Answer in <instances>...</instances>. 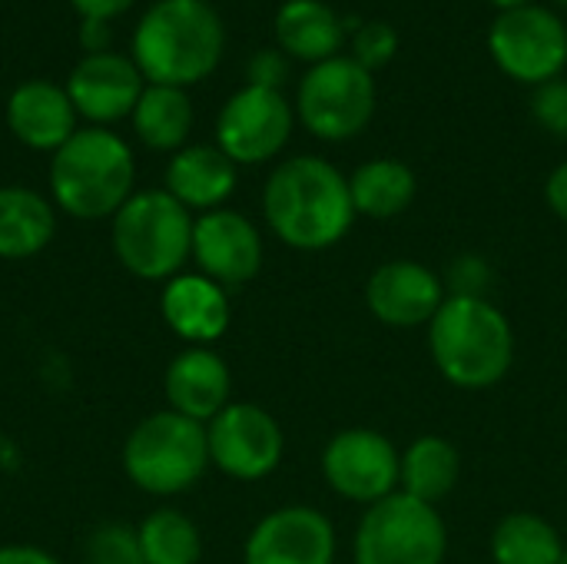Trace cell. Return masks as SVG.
Wrapping results in <instances>:
<instances>
[{"label":"cell","mask_w":567,"mask_h":564,"mask_svg":"<svg viewBox=\"0 0 567 564\" xmlns=\"http://www.w3.org/2000/svg\"><path fill=\"white\" fill-rule=\"evenodd\" d=\"M262 216L289 249H332L355 223L349 176L322 156H289L262 186Z\"/></svg>","instance_id":"obj_1"},{"label":"cell","mask_w":567,"mask_h":564,"mask_svg":"<svg viewBox=\"0 0 567 564\" xmlns=\"http://www.w3.org/2000/svg\"><path fill=\"white\" fill-rule=\"evenodd\" d=\"M226 50V30L206 0H156L136 23L133 63L146 83L193 86L206 80Z\"/></svg>","instance_id":"obj_2"},{"label":"cell","mask_w":567,"mask_h":564,"mask_svg":"<svg viewBox=\"0 0 567 564\" xmlns=\"http://www.w3.org/2000/svg\"><path fill=\"white\" fill-rule=\"evenodd\" d=\"M429 352L449 386L485 392L515 366V329L492 299L449 296L429 322Z\"/></svg>","instance_id":"obj_3"},{"label":"cell","mask_w":567,"mask_h":564,"mask_svg":"<svg viewBox=\"0 0 567 564\" xmlns=\"http://www.w3.org/2000/svg\"><path fill=\"white\" fill-rule=\"evenodd\" d=\"M130 143L106 126H80L50 156V199L60 213L96 223L113 219L136 193Z\"/></svg>","instance_id":"obj_4"},{"label":"cell","mask_w":567,"mask_h":564,"mask_svg":"<svg viewBox=\"0 0 567 564\" xmlns=\"http://www.w3.org/2000/svg\"><path fill=\"white\" fill-rule=\"evenodd\" d=\"M196 216L166 189L133 193L110 219L116 263L143 283H169L193 259Z\"/></svg>","instance_id":"obj_5"},{"label":"cell","mask_w":567,"mask_h":564,"mask_svg":"<svg viewBox=\"0 0 567 564\" xmlns=\"http://www.w3.org/2000/svg\"><path fill=\"white\" fill-rule=\"evenodd\" d=\"M209 465L206 425L173 409L140 419L123 442L126 479L153 499H173L196 489Z\"/></svg>","instance_id":"obj_6"},{"label":"cell","mask_w":567,"mask_h":564,"mask_svg":"<svg viewBox=\"0 0 567 564\" xmlns=\"http://www.w3.org/2000/svg\"><path fill=\"white\" fill-rule=\"evenodd\" d=\"M375 103V73L342 53L309 66L296 90V116L316 140L326 143L359 136L372 123Z\"/></svg>","instance_id":"obj_7"},{"label":"cell","mask_w":567,"mask_h":564,"mask_svg":"<svg viewBox=\"0 0 567 564\" xmlns=\"http://www.w3.org/2000/svg\"><path fill=\"white\" fill-rule=\"evenodd\" d=\"M449 555V529L435 505L395 492L369 505L359 519L355 564H442Z\"/></svg>","instance_id":"obj_8"},{"label":"cell","mask_w":567,"mask_h":564,"mask_svg":"<svg viewBox=\"0 0 567 564\" xmlns=\"http://www.w3.org/2000/svg\"><path fill=\"white\" fill-rule=\"evenodd\" d=\"M495 66L528 86L558 80L567 66V23L542 3L502 10L488 27Z\"/></svg>","instance_id":"obj_9"},{"label":"cell","mask_w":567,"mask_h":564,"mask_svg":"<svg viewBox=\"0 0 567 564\" xmlns=\"http://www.w3.org/2000/svg\"><path fill=\"white\" fill-rule=\"evenodd\" d=\"M326 485L355 505H375L399 492V469L402 452L375 429L352 425L336 432L319 459Z\"/></svg>","instance_id":"obj_10"},{"label":"cell","mask_w":567,"mask_h":564,"mask_svg":"<svg viewBox=\"0 0 567 564\" xmlns=\"http://www.w3.org/2000/svg\"><path fill=\"white\" fill-rule=\"evenodd\" d=\"M296 126V106L282 90L243 86L236 90L216 116V146L236 166H259L276 160Z\"/></svg>","instance_id":"obj_11"},{"label":"cell","mask_w":567,"mask_h":564,"mask_svg":"<svg viewBox=\"0 0 567 564\" xmlns=\"http://www.w3.org/2000/svg\"><path fill=\"white\" fill-rule=\"evenodd\" d=\"M206 439L213 469L236 482L269 479L286 455V435L279 419L256 402H229L206 425Z\"/></svg>","instance_id":"obj_12"},{"label":"cell","mask_w":567,"mask_h":564,"mask_svg":"<svg viewBox=\"0 0 567 564\" xmlns=\"http://www.w3.org/2000/svg\"><path fill=\"white\" fill-rule=\"evenodd\" d=\"M266 259L259 226L239 209H213L193 223V263L223 289L246 286L259 276Z\"/></svg>","instance_id":"obj_13"},{"label":"cell","mask_w":567,"mask_h":564,"mask_svg":"<svg viewBox=\"0 0 567 564\" xmlns=\"http://www.w3.org/2000/svg\"><path fill=\"white\" fill-rule=\"evenodd\" d=\"M243 564H336V525L312 505H282L252 525Z\"/></svg>","instance_id":"obj_14"},{"label":"cell","mask_w":567,"mask_h":564,"mask_svg":"<svg viewBox=\"0 0 567 564\" xmlns=\"http://www.w3.org/2000/svg\"><path fill=\"white\" fill-rule=\"evenodd\" d=\"M445 299V279L419 259H389L365 283V306L389 329H429Z\"/></svg>","instance_id":"obj_15"},{"label":"cell","mask_w":567,"mask_h":564,"mask_svg":"<svg viewBox=\"0 0 567 564\" xmlns=\"http://www.w3.org/2000/svg\"><path fill=\"white\" fill-rule=\"evenodd\" d=\"M146 80L133 57L123 53H86L66 76V96L76 116L90 120L93 126H106L116 120L133 116L136 100L143 96Z\"/></svg>","instance_id":"obj_16"},{"label":"cell","mask_w":567,"mask_h":564,"mask_svg":"<svg viewBox=\"0 0 567 564\" xmlns=\"http://www.w3.org/2000/svg\"><path fill=\"white\" fill-rule=\"evenodd\" d=\"M166 409L209 425L233 402L229 362L209 346H186L163 376Z\"/></svg>","instance_id":"obj_17"},{"label":"cell","mask_w":567,"mask_h":564,"mask_svg":"<svg viewBox=\"0 0 567 564\" xmlns=\"http://www.w3.org/2000/svg\"><path fill=\"white\" fill-rule=\"evenodd\" d=\"M159 316L186 346H213L226 336L233 306L229 293L203 273H179L163 283Z\"/></svg>","instance_id":"obj_18"},{"label":"cell","mask_w":567,"mask_h":564,"mask_svg":"<svg viewBox=\"0 0 567 564\" xmlns=\"http://www.w3.org/2000/svg\"><path fill=\"white\" fill-rule=\"evenodd\" d=\"M7 126L23 146L50 156L80 130L66 86H56L50 80H27L10 93Z\"/></svg>","instance_id":"obj_19"},{"label":"cell","mask_w":567,"mask_h":564,"mask_svg":"<svg viewBox=\"0 0 567 564\" xmlns=\"http://www.w3.org/2000/svg\"><path fill=\"white\" fill-rule=\"evenodd\" d=\"M239 166L209 143L183 146L166 163V193L179 199L189 213H213L223 209L226 199L236 193Z\"/></svg>","instance_id":"obj_20"},{"label":"cell","mask_w":567,"mask_h":564,"mask_svg":"<svg viewBox=\"0 0 567 564\" xmlns=\"http://www.w3.org/2000/svg\"><path fill=\"white\" fill-rule=\"evenodd\" d=\"M276 43L309 66L339 57L349 43L346 20L326 0H286L276 13Z\"/></svg>","instance_id":"obj_21"},{"label":"cell","mask_w":567,"mask_h":564,"mask_svg":"<svg viewBox=\"0 0 567 564\" xmlns=\"http://www.w3.org/2000/svg\"><path fill=\"white\" fill-rule=\"evenodd\" d=\"M56 236V206L30 186H0V259H33Z\"/></svg>","instance_id":"obj_22"},{"label":"cell","mask_w":567,"mask_h":564,"mask_svg":"<svg viewBox=\"0 0 567 564\" xmlns=\"http://www.w3.org/2000/svg\"><path fill=\"white\" fill-rule=\"evenodd\" d=\"M349 193H352L355 216L385 223L402 216L415 203L419 180L409 163L395 156H375L355 166V173L349 176Z\"/></svg>","instance_id":"obj_23"},{"label":"cell","mask_w":567,"mask_h":564,"mask_svg":"<svg viewBox=\"0 0 567 564\" xmlns=\"http://www.w3.org/2000/svg\"><path fill=\"white\" fill-rule=\"evenodd\" d=\"M462 479V452L452 439L445 435H419L405 452H402V469H399V492L435 505L455 492Z\"/></svg>","instance_id":"obj_24"},{"label":"cell","mask_w":567,"mask_h":564,"mask_svg":"<svg viewBox=\"0 0 567 564\" xmlns=\"http://www.w3.org/2000/svg\"><path fill=\"white\" fill-rule=\"evenodd\" d=\"M133 133L146 150L156 153H176L186 146L189 133H193V100L186 90L179 86H159V83H146L143 96L136 100L133 110Z\"/></svg>","instance_id":"obj_25"},{"label":"cell","mask_w":567,"mask_h":564,"mask_svg":"<svg viewBox=\"0 0 567 564\" xmlns=\"http://www.w3.org/2000/svg\"><path fill=\"white\" fill-rule=\"evenodd\" d=\"M488 552L495 564H558L565 542L548 519L535 512H512L495 525Z\"/></svg>","instance_id":"obj_26"},{"label":"cell","mask_w":567,"mask_h":564,"mask_svg":"<svg viewBox=\"0 0 567 564\" xmlns=\"http://www.w3.org/2000/svg\"><path fill=\"white\" fill-rule=\"evenodd\" d=\"M146 564H203V532L179 509H156L136 525Z\"/></svg>","instance_id":"obj_27"},{"label":"cell","mask_w":567,"mask_h":564,"mask_svg":"<svg viewBox=\"0 0 567 564\" xmlns=\"http://www.w3.org/2000/svg\"><path fill=\"white\" fill-rule=\"evenodd\" d=\"M83 562L86 564H146L140 552V539L133 525L123 522H103L96 525L83 542Z\"/></svg>","instance_id":"obj_28"},{"label":"cell","mask_w":567,"mask_h":564,"mask_svg":"<svg viewBox=\"0 0 567 564\" xmlns=\"http://www.w3.org/2000/svg\"><path fill=\"white\" fill-rule=\"evenodd\" d=\"M349 47H352L349 57L362 63L369 73H375L389 66L392 57L399 53V33L385 20H359L355 30L349 33Z\"/></svg>","instance_id":"obj_29"},{"label":"cell","mask_w":567,"mask_h":564,"mask_svg":"<svg viewBox=\"0 0 567 564\" xmlns=\"http://www.w3.org/2000/svg\"><path fill=\"white\" fill-rule=\"evenodd\" d=\"M532 116L551 136H567V80H548L532 93Z\"/></svg>","instance_id":"obj_30"},{"label":"cell","mask_w":567,"mask_h":564,"mask_svg":"<svg viewBox=\"0 0 567 564\" xmlns=\"http://www.w3.org/2000/svg\"><path fill=\"white\" fill-rule=\"evenodd\" d=\"M488 286H492V266L482 256H458L449 266V279H445V293L449 296H478L488 299Z\"/></svg>","instance_id":"obj_31"},{"label":"cell","mask_w":567,"mask_h":564,"mask_svg":"<svg viewBox=\"0 0 567 564\" xmlns=\"http://www.w3.org/2000/svg\"><path fill=\"white\" fill-rule=\"evenodd\" d=\"M249 86H266V90H282L289 80V57L282 50H259L249 66H246Z\"/></svg>","instance_id":"obj_32"},{"label":"cell","mask_w":567,"mask_h":564,"mask_svg":"<svg viewBox=\"0 0 567 564\" xmlns=\"http://www.w3.org/2000/svg\"><path fill=\"white\" fill-rule=\"evenodd\" d=\"M545 199H548V206H551V213L567 223V160L565 163H558L551 173H548V183H545Z\"/></svg>","instance_id":"obj_33"},{"label":"cell","mask_w":567,"mask_h":564,"mask_svg":"<svg viewBox=\"0 0 567 564\" xmlns=\"http://www.w3.org/2000/svg\"><path fill=\"white\" fill-rule=\"evenodd\" d=\"M80 13H83V20H113V17H120V13H126L136 0H70Z\"/></svg>","instance_id":"obj_34"},{"label":"cell","mask_w":567,"mask_h":564,"mask_svg":"<svg viewBox=\"0 0 567 564\" xmlns=\"http://www.w3.org/2000/svg\"><path fill=\"white\" fill-rule=\"evenodd\" d=\"M0 564H63L40 545H0Z\"/></svg>","instance_id":"obj_35"},{"label":"cell","mask_w":567,"mask_h":564,"mask_svg":"<svg viewBox=\"0 0 567 564\" xmlns=\"http://www.w3.org/2000/svg\"><path fill=\"white\" fill-rule=\"evenodd\" d=\"M80 43H83L86 53H106L110 23H106V20H83V23H80Z\"/></svg>","instance_id":"obj_36"},{"label":"cell","mask_w":567,"mask_h":564,"mask_svg":"<svg viewBox=\"0 0 567 564\" xmlns=\"http://www.w3.org/2000/svg\"><path fill=\"white\" fill-rule=\"evenodd\" d=\"M492 7H498V13L502 10H515V7H528V3H535V0H488Z\"/></svg>","instance_id":"obj_37"},{"label":"cell","mask_w":567,"mask_h":564,"mask_svg":"<svg viewBox=\"0 0 567 564\" xmlns=\"http://www.w3.org/2000/svg\"><path fill=\"white\" fill-rule=\"evenodd\" d=\"M558 564H567V545H565V555H561V562Z\"/></svg>","instance_id":"obj_38"},{"label":"cell","mask_w":567,"mask_h":564,"mask_svg":"<svg viewBox=\"0 0 567 564\" xmlns=\"http://www.w3.org/2000/svg\"><path fill=\"white\" fill-rule=\"evenodd\" d=\"M558 3H565V7H567V0H558Z\"/></svg>","instance_id":"obj_39"}]
</instances>
